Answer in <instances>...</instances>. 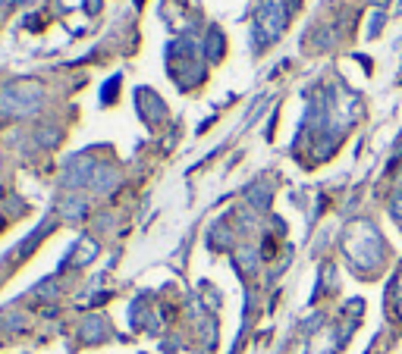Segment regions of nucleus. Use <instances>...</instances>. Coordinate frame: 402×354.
Returning <instances> with one entry per match:
<instances>
[{"label":"nucleus","mask_w":402,"mask_h":354,"mask_svg":"<svg viewBox=\"0 0 402 354\" xmlns=\"http://www.w3.org/2000/svg\"><path fill=\"white\" fill-rule=\"evenodd\" d=\"M44 104V85L38 78H16L0 88V116H31Z\"/></svg>","instance_id":"f257e3e1"},{"label":"nucleus","mask_w":402,"mask_h":354,"mask_svg":"<svg viewBox=\"0 0 402 354\" xmlns=\"http://www.w3.org/2000/svg\"><path fill=\"white\" fill-rule=\"evenodd\" d=\"M346 254L356 266L374 270L383 264V239L371 223H356L346 232Z\"/></svg>","instance_id":"f03ea898"},{"label":"nucleus","mask_w":402,"mask_h":354,"mask_svg":"<svg viewBox=\"0 0 402 354\" xmlns=\"http://www.w3.org/2000/svg\"><path fill=\"white\" fill-rule=\"evenodd\" d=\"M289 22V6L283 0H261L255 16V47L261 51L271 41H277Z\"/></svg>","instance_id":"7ed1b4c3"},{"label":"nucleus","mask_w":402,"mask_h":354,"mask_svg":"<svg viewBox=\"0 0 402 354\" xmlns=\"http://www.w3.org/2000/svg\"><path fill=\"white\" fill-rule=\"evenodd\" d=\"M94 170H98V160H91V157H73L66 163V172H63V185H69V188L91 185Z\"/></svg>","instance_id":"20e7f679"},{"label":"nucleus","mask_w":402,"mask_h":354,"mask_svg":"<svg viewBox=\"0 0 402 354\" xmlns=\"http://www.w3.org/2000/svg\"><path fill=\"white\" fill-rule=\"evenodd\" d=\"M136 100H139V107H141V116H145L148 123H161L164 116H167V107H164V100L157 98L154 91L139 88L136 91Z\"/></svg>","instance_id":"39448f33"},{"label":"nucleus","mask_w":402,"mask_h":354,"mask_svg":"<svg viewBox=\"0 0 402 354\" xmlns=\"http://www.w3.org/2000/svg\"><path fill=\"white\" fill-rule=\"evenodd\" d=\"M201 47H204V57H208L211 63H220V60H223V51H226V35L217 26H211L208 35H204Z\"/></svg>","instance_id":"423d86ee"},{"label":"nucleus","mask_w":402,"mask_h":354,"mask_svg":"<svg viewBox=\"0 0 402 354\" xmlns=\"http://www.w3.org/2000/svg\"><path fill=\"white\" fill-rule=\"evenodd\" d=\"M94 257H98V241H94L91 235H82V239H79V245L73 248V264L85 266V264H91Z\"/></svg>","instance_id":"0eeeda50"},{"label":"nucleus","mask_w":402,"mask_h":354,"mask_svg":"<svg viewBox=\"0 0 402 354\" xmlns=\"http://www.w3.org/2000/svg\"><path fill=\"white\" fill-rule=\"evenodd\" d=\"M85 214H89V204H85L82 198H66L60 204V217L69 219V223H76V219H85Z\"/></svg>","instance_id":"6e6552de"},{"label":"nucleus","mask_w":402,"mask_h":354,"mask_svg":"<svg viewBox=\"0 0 402 354\" xmlns=\"http://www.w3.org/2000/svg\"><path fill=\"white\" fill-rule=\"evenodd\" d=\"M104 326H107V323H104L101 317H89V320L82 323V339H85V342H98V339H104V333H107Z\"/></svg>","instance_id":"1a4fd4ad"},{"label":"nucleus","mask_w":402,"mask_h":354,"mask_svg":"<svg viewBox=\"0 0 402 354\" xmlns=\"http://www.w3.org/2000/svg\"><path fill=\"white\" fill-rule=\"evenodd\" d=\"M248 201L255 204L258 210H267V207H271V188L261 185V182L251 185V188H248Z\"/></svg>","instance_id":"9d476101"},{"label":"nucleus","mask_w":402,"mask_h":354,"mask_svg":"<svg viewBox=\"0 0 402 354\" xmlns=\"http://www.w3.org/2000/svg\"><path fill=\"white\" fill-rule=\"evenodd\" d=\"M116 88H120V76H114V78H110V82L104 85V91H101V104H114Z\"/></svg>","instance_id":"9b49d317"},{"label":"nucleus","mask_w":402,"mask_h":354,"mask_svg":"<svg viewBox=\"0 0 402 354\" xmlns=\"http://www.w3.org/2000/svg\"><path fill=\"white\" fill-rule=\"evenodd\" d=\"M38 141H41L44 147H54L60 141V129H47L44 125V129H38Z\"/></svg>","instance_id":"f8f14e48"},{"label":"nucleus","mask_w":402,"mask_h":354,"mask_svg":"<svg viewBox=\"0 0 402 354\" xmlns=\"http://www.w3.org/2000/svg\"><path fill=\"white\" fill-rule=\"evenodd\" d=\"M390 214H393V219H396V223H402V188L390 198Z\"/></svg>","instance_id":"ddd939ff"},{"label":"nucleus","mask_w":402,"mask_h":354,"mask_svg":"<svg viewBox=\"0 0 402 354\" xmlns=\"http://www.w3.org/2000/svg\"><path fill=\"white\" fill-rule=\"evenodd\" d=\"M236 257H239V264L246 266V270H255V266H258V264H255V261H258V257H255V251H248V248H242Z\"/></svg>","instance_id":"4468645a"},{"label":"nucleus","mask_w":402,"mask_h":354,"mask_svg":"<svg viewBox=\"0 0 402 354\" xmlns=\"http://www.w3.org/2000/svg\"><path fill=\"white\" fill-rule=\"evenodd\" d=\"M381 22H383V13H377L374 19H371V28H368V35H371V38L377 35V31H381Z\"/></svg>","instance_id":"2eb2a0df"},{"label":"nucleus","mask_w":402,"mask_h":354,"mask_svg":"<svg viewBox=\"0 0 402 354\" xmlns=\"http://www.w3.org/2000/svg\"><path fill=\"white\" fill-rule=\"evenodd\" d=\"M85 13H89V16L101 13V0H85Z\"/></svg>","instance_id":"dca6fc26"},{"label":"nucleus","mask_w":402,"mask_h":354,"mask_svg":"<svg viewBox=\"0 0 402 354\" xmlns=\"http://www.w3.org/2000/svg\"><path fill=\"white\" fill-rule=\"evenodd\" d=\"M6 4H10V0H0V10H4V6H6Z\"/></svg>","instance_id":"f3484780"},{"label":"nucleus","mask_w":402,"mask_h":354,"mask_svg":"<svg viewBox=\"0 0 402 354\" xmlns=\"http://www.w3.org/2000/svg\"><path fill=\"white\" fill-rule=\"evenodd\" d=\"M399 317H402V295H399Z\"/></svg>","instance_id":"a211bd4d"}]
</instances>
